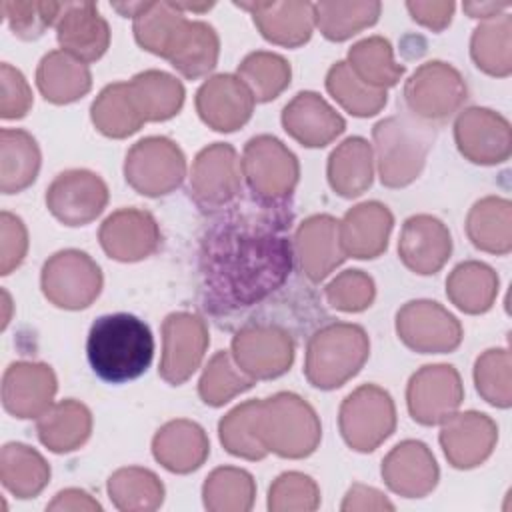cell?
I'll use <instances>...</instances> for the list:
<instances>
[{"label": "cell", "instance_id": "obj_11", "mask_svg": "<svg viewBox=\"0 0 512 512\" xmlns=\"http://www.w3.org/2000/svg\"><path fill=\"white\" fill-rule=\"evenodd\" d=\"M190 198L204 212L230 206L242 192V166L238 152L228 142L202 148L190 168Z\"/></svg>", "mask_w": 512, "mask_h": 512}, {"label": "cell", "instance_id": "obj_45", "mask_svg": "<svg viewBox=\"0 0 512 512\" xmlns=\"http://www.w3.org/2000/svg\"><path fill=\"white\" fill-rule=\"evenodd\" d=\"M382 4L368 2H316L312 4L314 26L332 42H342L376 24Z\"/></svg>", "mask_w": 512, "mask_h": 512}, {"label": "cell", "instance_id": "obj_55", "mask_svg": "<svg viewBox=\"0 0 512 512\" xmlns=\"http://www.w3.org/2000/svg\"><path fill=\"white\" fill-rule=\"evenodd\" d=\"M28 252V230L24 222L4 210L0 214V274L8 276L26 258Z\"/></svg>", "mask_w": 512, "mask_h": 512}, {"label": "cell", "instance_id": "obj_41", "mask_svg": "<svg viewBox=\"0 0 512 512\" xmlns=\"http://www.w3.org/2000/svg\"><path fill=\"white\" fill-rule=\"evenodd\" d=\"M106 490L112 504L122 512H152L164 502V484L152 470L140 466L112 472Z\"/></svg>", "mask_w": 512, "mask_h": 512}, {"label": "cell", "instance_id": "obj_8", "mask_svg": "<svg viewBox=\"0 0 512 512\" xmlns=\"http://www.w3.org/2000/svg\"><path fill=\"white\" fill-rule=\"evenodd\" d=\"M338 428L352 450H376L396 430V406L392 396L376 384L358 386L340 404Z\"/></svg>", "mask_w": 512, "mask_h": 512}, {"label": "cell", "instance_id": "obj_35", "mask_svg": "<svg viewBox=\"0 0 512 512\" xmlns=\"http://www.w3.org/2000/svg\"><path fill=\"white\" fill-rule=\"evenodd\" d=\"M126 84L130 100L144 122L168 120L176 116L184 104V86L168 72L144 70Z\"/></svg>", "mask_w": 512, "mask_h": 512}, {"label": "cell", "instance_id": "obj_60", "mask_svg": "<svg viewBox=\"0 0 512 512\" xmlns=\"http://www.w3.org/2000/svg\"><path fill=\"white\" fill-rule=\"evenodd\" d=\"M2 298H4V308H6V316L2 318V328H6L8 322H10V316H8V310H10V296H8L6 290H2Z\"/></svg>", "mask_w": 512, "mask_h": 512}, {"label": "cell", "instance_id": "obj_52", "mask_svg": "<svg viewBox=\"0 0 512 512\" xmlns=\"http://www.w3.org/2000/svg\"><path fill=\"white\" fill-rule=\"evenodd\" d=\"M320 506L318 484L302 472H282L268 488V510L312 512Z\"/></svg>", "mask_w": 512, "mask_h": 512}, {"label": "cell", "instance_id": "obj_24", "mask_svg": "<svg viewBox=\"0 0 512 512\" xmlns=\"http://www.w3.org/2000/svg\"><path fill=\"white\" fill-rule=\"evenodd\" d=\"M452 254V236L442 220L430 214L406 218L400 230L398 256L402 264L420 276L436 274Z\"/></svg>", "mask_w": 512, "mask_h": 512}, {"label": "cell", "instance_id": "obj_29", "mask_svg": "<svg viewBox=\"0 0 512 512\" xmlns=\"http://www.w3.org/2000/svg\"><path fill=\"white\" fill-rule=\"evenodd\" d=\"M152 454L166 470L174 474H190L206 462L210 442L200 424L178 418L166 422L154 434Z\"/></svg>", "mask_w": 512, "mask_h": 512}, {"label": "cell", "instance_id": "obj_1", "mask_svg": "<svg viewBox=\"0 0 512 512\" xmlns=\"http://www.w3.org/2000/svg\"><path fill=\"white\" fill-rule=\"evenodd\" d=\"M234 208L202 236L198 270L204 308L230 314L254 306L288 280L294 266L290 206Z\"/></svg>", "mask_w": 512, "mask_h": 512}, {"label": "cell", "instance_id": "obj_30", "mask_svg": "<svg viewBox=\"0 0 512 512\" xmlns=\"http://www.w3.org/2000/svg\"><path fill=\"white\" fill-rule=\"evenodd\" d=\"M112 8L122 16L132 18V30L138 46L160 58H166L182 24L186 22V14L176 6V2H128L112 4Z\"/></svg>", "mask_w": 512, "mask_h": 512}, {"label": "cell", "instance_id": "obj_31", "mask_svg": "<svg viewBox=\"0 0 512 512\" xmlns=\"http://www.w3.org/2000/svg\"><path fill=\"white\" fill-rule=\"evenodd\" d=\"M326 176L330 188L342 198L364 194L374 180V150L362 136H350L328 156Z\"/></svg>", "mask_w": 512, "mask_h": 512}, {"label": "cell", "instance_id": "obj_57", "mask_svg": "<svg viewBox=\"0 0 512 512\" xmlns=\"http://www.w3.org/2000/svg\"><path fill=\"white\" fill-rule=\"evenodd\" d=\"M342 512H356V510H394V504L376 488L364 484H352L346 492L342 504Z\"/></svg>", "mask_w": 512, "mask_h": 512}, {"label": "cell", "instance_id": "obj_53", "mask_svg": "<svg viewBox=\"0 0 512 512\" xmlns=\"http://www.w3.org/2000/svg\"><path fill=\"white\" fill-rule=\"evenodd\" d=\"M376 284L364 270H344L326 286V300L340 312H362L372 306Z\"/></svg>", "mask_w": 512, "mask_h": 512}, {"label": "cell", "instance_id": "obj_16", "mask_svg": "<svg viewBox=\"0 0 512 512\" xmlns=\"http://www.w3.org/2000/svg\"><path fill=\"white\" fill-rule=\"evenodd\" d=\"M108 204L106 182L90 170L74 168L60 172L46 188V206L64 226H86Z\"/></svg>", "mask_w": 512, "mask_h": 512}, {"label": "cell", "instance_id": "obj_20", "mask_svg": "<svg viewBox=\"0 0 512 512\" xmlns=\"http://www.w3.org/2000/svg\"><path fill=\"white\" fill-rule=\"evenodd\" d=\"M254 96L236 74L210 76L196 92L200 120L216 132L242 128L254 112Z\"/></svg>", "mask_w": 512, "mask_h": 512}, {"label": "cell", "instance_id": "obj_48", "mask_svg": "<svg viewBox=\"0 0 512 512\" xmlns=\"http://www.w3.org/2000/svg\"><path fill=\"white\" fill-rule=\"evenodd\" d=\"M254 382L256 380H252L238 368L230 352L220 350L208 360L198 382V394L204 404L218 408L236 398L238 394L250 390Z\"/></svg>", "mask_w": 512, "mask_h": 512}, {"label": "cell", "instance_id": "obj_47", "mask_svg": "<svg viewBox=\"0 0 512 512\" xmlns=\"http://www.w3.org/2000/svg\"><path fill=\"white\" fill-rule=\"evenodd\" d=\"M326 90L348 114L358 118L378 114L388 100L386 90L366 86L360 78H356L344 60L330 66L326 74Z\"/></svg>", "mask_w": 512, "mask_h": 512}, {"label": "cell", "instance_id": "obj_54", "mask_svg": "<svg viewBox=\"0 0 512 512\" xmlns=\"http://www.w3.org/2000/svg\"><path fill=\"white\" fill-rule=\"evenodd\" d=\"M32 90L24 74L8 62L0 66V116L4 120L24 118L32 108Z\"/></svg>", "mask_w": 512, "mask_h": 512}, {"label": "cell", "instance_id": "obj_51", "mask_svg": "<svg viewBox=\"0 0 512 512\" xmlns=\"http://www.w3.org/2000/svg\"><path fill=\"white\" fill-rule=\"evenodd\" d=\"M0 12L4 14L12 34L20 40H36L50 26L56 24L60 2L36 0H2Z\"/></svg>", "mask_w": 512, "mask_h": 512}, {"label": "cell", "instance_id": "obj_23", "mask_svg": "<svg viewBox=\"0 0 512 512\" xmlns=\"http://www.w3.org/2000/svg\"><path fill=\"white\" fill-rule=\"evenodd\" d=\"M384 484L402 498L428 496L440 478L432 450L420 440H402L382 460Z\"/></svg>", "mask_w": 512, "mask_h": 512}, {"label": "cell", "instance_id": "obj_12", "mask_svg": "<svg viewBox=\"0 0 512 512\" xmlns=\"http://www.w3.org/2000/svg\"><path fill=\"white\" fill-rule=\"evenodd\" d=\"M230 354L252 380H270L290 370L294 340L278 324H248L234 334Z\"/></svg>", "mask_w": 512, "mask_h": 512}, {"label": "cell", "instance_id": "obj_21", "mask_svg": "<svg viewBox=\"0 0 512 512\" xmlns=\"http://www.w3.org/2000/svg\"><path fill=\"white\" fill-rule=\"evenodd\" d=\"M160 238L156 218L138 208L112 212L98 230L102 250L118 262H138L152 256L160 246Z\"/></svg>", "mask_w": 512, "mask_h": 512}, {"label": "cell", "instance_id": "obj_50", "mask_svg": "<svg viewBox=\"0 0 512 512\" xmlns=\"http://www.w3.org/2000/svg\"><path fill=\"white\" fill-rule=\"evenodd\" d=\"M512 360L506 348H490L476 358L474 384L478 394L496 408L512 404Z\"/></svg>", "mask_w": 512, "mask_h": 512}, {"label": "cell", "instance_id": "obj_22", "mask_svg": "<svg viewBox=\"0 0 512 512\" xmlns=\"http://www.w3.org/2000/svg\"><path fill=\"white\" fill-rule=\"evenodd\" d=\"M292 250L300 272L310 282H322L346 260L340 244V220L330 214L306 218L296 228Z\"/></svg>", "mask_w": 512, "mask_h": 512}, {"label": "cell", "instance_id": "obj_33", "mask_svg": "<svg viewBox=\"0 0 512 512\" xmlns=\"http://www.w3.org/2000/svg\"><path fill=\"white\" fill-rule=\"evenodd\" d=\"M220 56V38L216 30L202 20H188L182 24L166 60L188 80L210 74Z\"/></svg>", "mask_w": 512, "mask_h": 512}, {"label": "cell", "instance_id": "obj_43", "mask_svg": "<svg viewBox=\"0 0 512 512\" xmlns=\"http://www.w3.org/2000/svg\"><path fill=\"white\" fill-rule=\"evenodd\" d=\"M256 482L236 466L214 468L202 486V500L210 512H248L254 506Z\"/></svg>", "mask_w": 512, "mask_h": 512}, {"label": "cell", "instance_id": "obj_17", "mask_svg": "<svg viewBox=\"0 0 512 512\" xmlns=\"http://www.w3.org/2000/svg\"><path fill=\"white\" fill-rule=\"evenodd\" d=\"M454 140L466 160L482 166L506 162L512 154L510 122L502 114L482 106H472L458 114Z\"/></svg>", "mask_w": 512, "mask_h": 512}, {"label": "cell", "instance_id": "obj_13", "mask_svg": "<svg viewBox=\"0 0 512 512\" xmlns=\"http://www.w3.org/2000/svg\"><path fill=\"white\" fill-rule=\"evenodd\" d=\"M396 334L414 352L446 354L460 346V320L434 300H410L396 312Z\"/></svg>", "mask_w": 512, "mask_h": 512}, {"label": "cell", "instance_id": "obj_7", "mask_svg": "<svg viewBox=\"0 0 512 512\" xmlns=\"http://www.w3.org/2000/svg\"><path fill=\"white\" fill-rule=\"evenodd\" d=\"M402 98L412 118L436 126L462 108L468 86L452 64L430 60L420 64L404 82Z\"/></svg>", "mask_w": 512, "mask_h": 512}, {"label": "cell", "instance_id": "obj_39", "mask_svg": "<svg viewBox=\"0 0 512 512\" xmlns=\"http://www.w3.org/2000/svg\"><path fill=\"white\" fill-rule=\"evenodd\" d=\"M498 274L484 262H460L446 278L448 300L466 314H484L498 296Z\"/></svg>", "mask_w": 512, "mask_h": 512}, {"label": "cell", "instance_id": "obj_34", "mask_svg": "<svg viewBox=\"0 0 512 512\" xmlns=\"http://www.w3.org/2000/svg\"><path fill=\"white\" fill-rule=\"evenodd\" d=\"M40 442L56 454H66L80 448L92 432V414L86 404L66 398L52 404L36 418Z\"/></svg>", "mask_w": 512, "mask_h": 512}, {"label": "cell", "instance_id": "obj_25", "mask_svg": "<svg viewBox=\"0 0 512 512\" xmlns=\"http://www.w3.org/2000/svg\"><path fill=\"white\" fill-rule=\"evenodd\" d=\"M54 28L60 50L86 64L96 62L108 50L110 26L94 2H60Z\"/></svg>", "mask_w": 512, "mask_h": 512}, {"label": "cell", "instance_id": "obj_3", "mask_svg": "<svg viewBox=\"0 0 512 512\" xmlns=\"http://www.w3.org/2000/svg\"><path fill=\"white\" fill-rule=\"evenodd\" d=\"M254 432L268 452L290 460L310 456L322 440L316 410L294 392H276L258 400Z\"/></svg>", "mask_w": 512, "mask_h": 512}, {"label": "cell", "instance_id": "obj_59", "mask_svg": "<svg viewBox=\"0 0 512 512\" xmlns=\"http://www.w3.org/2000/svg\"><path fill=\"white\" fill-rule=\"evenodd\" d=\"M462 8L470 14V18L490 20L504 14V10L510 8V2H464Z\"/></svg>", "mask_w": 512, "mask_h": 512}, {"label": "cell", "instance_id": "obj_32", "mask_svg": "<svg viewBox=\"0 0 512 512\" xmlns=\"http://www.w3.org/2000/svg\"><path fill=\"white\" fill-rule=\"evenodd\" d=\"M36 86L46 102L70 104L90 92L92 74L86 62L64 50H52L36 68Z\"/></svg>", "mask_w": 512, "mask_h": 512}, {"label": "cell", "instance_id": "obj_26", "mask_svg": "<svg viewBox=\"0 0 512 512\" xmlns=\"http://www.w3.org/2000/svg\"><path fill=\"white\" fill-rule=\"evenodd\" d=\"M282 126L302 146L322 148L346 130V120L318 92L304 90L284 106Z\"/></svg>", "mask_w": 512, "mask_h": 512}, {"label": "cell", "instance_id": "obj_6", "mask_svg": "<svg viewBox=\"0 0 512 512\" xmlns=\"http://www.w3.org/2000/svg\"><path fill=\"white\" fill-rule=\"evenodd\" d=\"M242 178L256 204L264 208H286L300 180L296 154L276 136L258 134L242 152Z\"/></svg>", "mask_w": 512, "mask_h": 512}, {"label": "cell", "instance_id": "obj_42", "mask_svg": "<svg viewBox=\"0 0 512 512\" xmlns=\"http://www.w3.org/2000/svg\"><path fill=\"white\" fill-rule=\"evenodd\" d=\"M346 64L366 86L386 90L404 76V66L394 60L392 44L382 36H368L352 44Z\"/></svg>", "mask_w": 512, "mask_h": 512}, {"label": "cell", "instance_id": "obj_49", "mask_svg": "<svg viewBox=\"0 0 512 512\" xmlns=\"http://www.w3.org/2000/svg\"><path fill=\"white\" fill-rule=\"evenodd\" d=\"M258 400H248L234 406L222 420L218 422V436L224 450L232 456L244 460H262L266 458L268 450L260 444L254 432V414H256Z\"/></svg>", "mask_w": 512, "mask_h": 512}, {"label": "cell", "instance_id": "obj_36", "mask_svg": "<svg viewBox=\"0 0 512 512\" xmlns=\"http://www.w3.org/2000/svg\"><path fill=\"white\" fill-rule=\"evenodd\" d=\"M468 240L482 252L506 256L512 250V204L508 198L486 196L466 216Z\"/></svg>", "mask_w": 512, "mask_h": 512}, {"label": "cell", "instance_id": "obj_44", "mask_svg": "<svg viewBox=\"0 0 512 512\" xmlns=\"http://www.w3.org/2000/svg\"><path fill=\"white\" fill-rule=\"evenodd\" d=\"M90 118L96 130L108 138L132 136L146 124L130 100L126 82L104 86L90 106Z\"/></svg>", "mask_w": 512, "mask_h": 512}, {"label": "cell", "instance_id": "obj_4", "mask_svg": "<svg viewBox=\"0 0 512 512\" xmlns=\"http://www.w3.org/2000/svg\"><path fill=\"white\" fill-rule=\"evenodd\" d=\"M434 126L406 114L388 116L374 124V162L386 188H404L424 170L434 142Z\"/></svg>", "mask_w": 512, "mask_h": 512}, {"label": "cell", "instance_id": "obj_18", "mask_svg": "<svg viewBox=\"0 0 512 512\" xmlns=\"http://www.w3.org/2000/svg\"><path fill=\"white\" fill-rule=\"evenodd\" d=\"M498 442L496 422L482 412H456L442 422L440 446L450 466L470 470L490 458Z\"/></svg>", "mask_w": 512, "mask_h": 512}, {"label": "cell", "instance_id": "obj_27", "mask_svg": "<svg viewBox=\"0 0 512 512\" xmlns=\"http://www.w3.org/2000/svg\"><path fill=\"white\" fill-rule=\"evenodd\" d=\"M394 216L382 202L370 200L352 206L340 220V244L346 258L372 260L388 248Z\"/></svg>", "mask_w": 512, "mask_h": 512}, {"label": "cell", "instance_id": "obj_9", "mask_svg": "<svg viewBox=\"0 0 512 512\" xmlns=\"http://www.w3.org/2000/svg\"><path fill=\"white\" fill-rule=\"evenodd\" d=\"M186 176V156L166 136H146L126 154L124 178L142 196L160 198L174 192Z\"/></svg>", "mask_w": 512, "mask_h": 512}, {"label": "cell", "instance_id": "obj_37", "mask_svg": "<svg viewBox=\"0 0 512 512\" xmlns=\"http://www.w3.org/2000/svg\"><path fill=\"white\" fill-rule=\"evenodd\" d=\"M42 154L36 138L22 128L0 130V190L16 194L26 190L40 172Z\"/></svg>", "mask_w": 512, "mask_h": 512}, {"label": "cell", "instance_id": "obj_46", "mask_svg": "<svg viewBox=\"0 0 512 512\" xmlns=\"http://www.w3.org/2000/svg\"><path fill=\"white\" fill-rule=\"evenodd\" d=\"M236 76L250 88L256 102H270L290 86L292 68L284 56L256 50L238 64Z\"/></svg>", "mask_w": 512, "mask_h": 512}, {"label": "cell", "instance_id": "obj_15", "mask_svg": "<svg viewBox=\"0 0 512 512\" xmlns=\"http://www.w3.org/2000/svg\"><path fill=\"white\" fill-rule=\"evenodd\" d=\"M462 400V378L450 364H426L410 376L406 386L408 412L422 426L442 424L458 412Z\"/></svg>", "mask_w": 512, "mask_h": 512}, {"label": "cell", "instance_id": "obj_19", "mask_svg": "<svg viewBox=\"0 0 512 512\" xmlns=\"http://www.w3.org/2000/svg\"><path fill=\"white\" fill-rule=\"evenodd\" d=\"M58 380L44 362H12L2 376V406L20 420L42 416L54 402Z\"/></svg>", "mask_w": 512, "mask_h": 512}, {"label": "cell", "instance_id": "obj_5", "mask_svg": "<svg viewBox=\"0 0 512 512\" xmlns=\"http://www.w3.org/2000/svg\"><path fill=\"white\" fill-rule=\"evenodd\" d=\"M370 356L366 330L350 322H332L318 328L304 358L306 380L320 390H334L354 378Z\"/></svg>", "mask_w": 512, "mask_h": 512}, {"label": "cell", "instance_id": "obj_38", "mask_svg": "<svg viewBox=\"0 0 512 512\" xmlns=\"http://www.w3.org/2000/svg\"><path fill=\"white\" fill-rule=\"evenodd\" d=\"M2 486L20 500L38 496L50 480V464L28 444L8 442L0 450Z\"/></svg>", "mask_w": 512, "mask_h": 512}, {"label": "cell", "instance_id": "obj_58", "mask_svg": "<svg viewBox=\"0 0 512 512\" xmlns=\"http://www.w3.org/2000/svg\"><path fill=\"white\" fill-rule=\"evenodd\" d=\"M46 510L54 512H100L102 506L98 500H94L88 492L80 488H66L54 496V500L46 506Z\"/></svg>", "mask_w": 512, "mask_h": 512}, {"label": "cell", "instance_id": "obj_56", "mask_svg": "<svg viewBox=\"0 0 512 512\" xmlns=\"http://www.w3.org/2000/svg\"><path fill=\"white\" fill-rule=\"evenodd\" d=\"M406 8L418 24H422L434 32H442L450 24L456 4L454 2H420V0L414 2L412 0V2H406Z\"/></svg>", "mask_w": 512, "mask_h": 512}, {"label": "cell", "instance_id": "obj_14", "mask_svg": "<svg viewBox=\"0 0 512 512\" xmlns=\"http://www.w3.org/2000/svg\"><path fill=\"white\" fill-rule=\"evenodd\" d=\"M210 344L206 322L192 312H172L162 322L158 374L170 386L184 384L202 364Z\"/></svg>", "mask_w": 512, "mask_h": 512}, {"label": "cell", "instance_id": "obj_2", "mask_svg": "<svg viewBox=\"0 0 512 512\" xmlns=\"http://www.w3.org/2000/svg\"><path fill=\"white\" fill-rule=\"evenodd\" d=\"M86 356L100 380L124 384L148 370L154 356V336L150 326L134 314H104L90 326Z\"/></svg>", "mask_w": 512, "mask_h": 512}, {"label": "cell", "instance_id": "obj_40", "mask_svg": "<svg viewBox=\"0 0 512 512\" xmlns=\"http://www.w3.org/2000/svg\"><path fill=\"white\" fill-rule=\"evenodd\" d=\"M470 56L474 64L498 78H506L512 72V18L500 14L496 18L478 24L470 38Z\"/></svg>", "mask_w": 512, "mask_h": 512}, {"label": "cell", "instance_id": "obj_10", "mask_svg": "<svg viewBox=\"0 0 512 512\" xmlns=\"http://www.w3.org/2000/svg\"><path fill=\"white\" fill-rule=\"evenodd\" d=\"M102 270L96 260L82 250H60L52 254L40 274L42 294L58 308H88L102 292Z\"/></svg>", "mask_w": 512, "mask_h": 512}, {"label": "cell", "instance_id": "obj_28", "mask_svg": "<svg viewBox=\"0 0 512 512\" xmlns=\"http://www.w3.org/2000/svg\"><path fill=\"white\" fill-rule=\"evenodd\" d=\"M248 10L260 34L284 48L306 44L314 30V12L310 2H234Z\"/></svg>", "mask_w": 512, "mask_h": 512}]
</instances>
